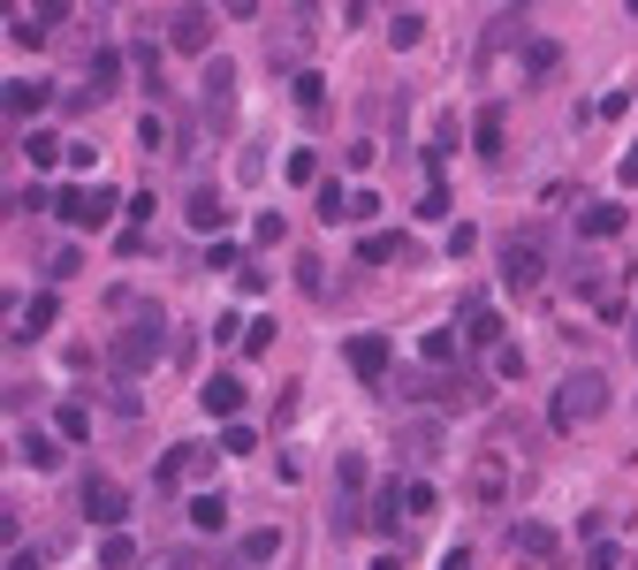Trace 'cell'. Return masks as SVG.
<instances>
[{"mask_svg": "<svg viewBox=\"0 0 638 570\" xmlns=\"http://www.w3.org/2000/svg\"><path fill=\"white\" fill-rule=\"evenodd\" d=\"M183 214H190V228H198V236H220V228H228L220 190H190V206H183Z\"/></svg>", "mask_w": 638, "mask_h": 570, "instance_id": "obj_16", "label": "cell"}, {"mask_svg": "<svg viewBox=\"0 0 638 570\" xmlns=\"http://www.w3.org/2000/svg\"><path fill=\"white\" fill-rule=\"evenodd\" d=\"M433 449H441V426H433V419H419V426H403V456H411V464H425Z\"/></svg>", "mask_w": 638, "mask_h": 570, "instance_id": "obj_26", "label": "cell"}, {"mask_svg": "<svg viewBox=\"0 0 638 570\" xmlns=\"http://www.w3.org/2000/svg\"><path fill=\"white\" fill-rule=\"evenodd\" d=\"M46 107H53V91H46V85H23V77L8 85V122H16V130H23L31 115H46Z\"/></svg>", "mask_w": 638, "mask_h": 570, "instance_id": "obj_15", "label": "cell"}, {"mask_svg": "<svg viewBox=\"0 0 638 570\" xmlns=\"http://www.w3.org/2000/svg\"><path fill=\"white\" fill-rule=\"evenodd\" d=\"M624 206H586V220H578V228H586V236H593V244H608V236H624Z\"/></svg>", "mask_w": 638, "mask_h": 570, "instance_id": "obj_23", "label": "cell"}, {"mask_svg": "<svg viewBox=\"0 0 638 570\" xmlns=\"http://www.w3.org/2000/svg\"><path fill=\"white\" fill-rule=\"evenodd\" d=\"M433 510H441V487H433V480L403 487V518H433Z\"/></svg>", "mask_w": 638, "mask_h": 570, "instance_id": "obj_27", "label": "cell"}, {"mask_svg": "<svg viewBox=\"0 0 638 570\" xmlns=\"http://www.w3.org/2000/svg\"><path fill=\"white\" fill-rule=\"evenodd\" d=\"M600 411H608V381H600L593 365H586V373H570V381L554 389V403H548V426H554V434H578V426H593Z\"/></svg>", "mask_w": 638, "mask_h": 570, "instance_id": "obj_1", "label": "cell"}, {"mask_svg": "<svg viewBox=\"0 0 638 570\" xmlns=\"http://www.w3.org/2000/svg\"><path fill=\"white\" fill-rule=\"evenodd\" d=\"M274 351V320H252V327H244V357H266Z\"/></svg>", "mask_w": 638, "mask_h": 570, "instance_id": "obj_36", "label": "cell"}, {"mask_svg": "<svg viewBox=\"0 0 638 570\" xmlns=\"http://www.w3.org/2000/svg\"><path fill=\"white\" fill-rule=\"evenodd\" d=\"M631 16H638V0H631Z\"/></svg>", "mask_w": 638, "mask_h": 570, "instance_id": "obj_51", "label": "cell"}, {"mask_svg": "<svg viewBox=\"0 0 638 570\" xmlns=\"http://www.w3.org/2000/svg\"><path fill=\"white\" fill-rule=\"evenodd\" d=\"M586 570H624V556H616L608 540H593V548H586Z\"/></svg>", "mask_w": 638, "mask_h": 570, "instance_id": "obj_43", "label": "cell"}, {"mask_svg": "<svg viewBox=\"0 0 638 570\" xmlns=\"http://www.w3.org/2000/svg\"><path fill=\"white\" fill-rule=\"evenodd\" d=\"M16 145H23V160H31V168H53V160H69V145H61V137H46V130L16 137Z\"/></svg>", "mask_w": 638, "mask_h": 570, "instance_id": "obj_24", "label": "cell"}, {"mask_svg": "<svg viewBox=\"0 0 638 570\" xmlns=\"http://www.w3.org/2000/svg\"><path fill=\"white\" fill-rule=\"evenodd\" d=\"M425 357H433V365H449V357H457V335H449V327H433V335H425Z\"/></svg>", "mask_w": 638, "mask_h": 570, "instance_id": "obj_38", "label": "cell"}, {"mask_svg": "<svg viewBox=\"0 0 638 570\" xmlns=\"http://www.w3.org/2000/svg\"><path fill=\"white\" fill-rule=\"evenodd\" d=\"M357 259H373V266H387V259H411V244H403V236H387V228H373V236L357 244Z\"/></svg>", "mask_w": 638, "mask_h": 570, "instance_id": "obj_25", "label": "cell"}, {"mask_svg": "<svg viewBox=\"0 0 638 570\" xmlns=\"http://www.w3.org/2000/svg\"><path fill=\"white\" fill-rule=\"evenodd\" d=\"M616 176H624V183H638V145L624 153V160H616Z\"/></svg>", "mask_w": 638, "mask_h": 570, "instance_id": "obj_47", "label": "cell"}, {"mask_svg": "<svg viewBox=\"0 0 638 570\" xmlns=\"http://www.w3.org/2000/svg\"><path fill=\"white\" fill-rule=\"evenodd\" d=\"M320 220H350V190H342L335 176L320 183Z\"/></svg>", "mask_w": 638, "mask_h": 570, "instance_id": "obj_32", "label": "cell"}, {"mask_svg": "<svg viewBox=\"0 0 638 570\" xmlns=\"http://www.w3.org/2000/svg\"><path fill=\"white\" fill-rule=\"evenodd\" d=\"M115 206H129V198H115L107 183H77V190H61V198H53V214L69 220V228H107Z\"/></svg>", "mask_w": 638, "mask_h": 570, "instance_id": "obj_3", "label": "cell"}, {"mask_svg": "<svg viewBox=\"0 0 638 570\" xmlns=\"http://www.w3.org/2000/svg\"><path fill=\"white\" fill-rule=\"evenodd\" d=\"M31 16H39L46 31H53V23H61V16H69V0H31Z\"/></svg>", "mask_w": 638, "mask_h": 570, "instance_id": "obj_44", "label": "cell"}, {"mask_svg": "<svg viewBox=\"0 0 638 570\" xmlns=\"http://www.w3.org/2000/svg\"><path fill=\"white\" fill-rule=\"evenodd\" d=\"M85 518H91V525H107V532H122V518H129V487H122V480H107V472H91V480H85Z\"/></svg>", "mask_w": 638, "mask_h": 570, "instance_id": "obj_5", "label": "cell"}, {"mask_svg": "<svg viewBox=\"0 0 638 570\" xmlns=\"http://www.w3.org/2000/svg\"><path fill=\"white\" fill-rule=\"evenodd\" d=\"M160 357H168V320H160V312H137L122 335H115V365H122V373H153Z\"/></svg>", "mask_w": 638, "mask_h": 570, "instance_id": "obj_2", "label": "cell"}, {"mask_svg": "<svg viewBox=\"0 0 638 570\" xmlns=\"http://www.w3.org/2000/svg\"><path fill=\"white\" fill-rule=\"evenodd\" d=\"M464 487H471V502H479V510H494V502L510 494V456H502V449H479Z\"/></svg>", "mask_w": 638, "mask_h": 570, "instance_id": "obj_6", "label": "cell"}, {"mask_svg": "<svg viewBox=\"0 0 638 570\" xmlns=\"http://www.w3.org/2000/svg\"><path fill=\"white\" fill-rule=\"evenodd\" d=\"M631 357H638V312H631Z\"/></svg>", "mask_w": 638, "mask_h": 570, "instance_id": "obj_50", "label": "cell"}, {"mask_svg": "<svg viewBox=\"0 0 638 570\" xmlns=\"http://www.w3.org/2000/svg\"><path fill=\"white\" fill-rule=\"evenodd\" d=\"M289 183H320V153H289Z\"/></svg>", "mask_w": 638, "mask_h": 570, "instance_id": "obj_41", "label": "cell"}, {"mask_svg": "<svg viewBox=\"0 0 638 570\" xmlns=\"http://www.w3.org/2000/svg\"><path fill=\"white\" fill-rule=\"evenodd\" d=\"M441 570H471V548H449V556H441Z\"/></svg>", "mask_w": 638, "mask_h": 570, "instance_id": "obj_46", "label": "cell"}, {"mask_svg": "<svg viewBox=\"0 0 638 570\" xmlns=\"http://www.w3.org/2000/svg\"><path fill=\"white\" fill-rule=\"evenodd\" d=\"M494 373H502V381H517V373H524V351H517V343H502V351H494Z\"/></svg>", "mask_w": 638, "mask_h": 570, "instance_id": "obj_42", "label": "cell"}, {"mask_svg": "<svg viewBox=\"0 0 638 570\" xmlns=\"http://www.w3.org/2000/svg\"><path fill=\"white\" fill-rule=\"evenodd\" d=\"M419 39H425V16H411V8H403V16L387 23V46H395V53H411Z\"/></svg>", "mask_w": 638, "mask_h": 570, "instance_id": "obj_29", "label": "cell"}, {"mask_svg": "<svg viewBox=\"0 0 638 570\" xmlns=\"http://www.w3.org/2000/svg\"><path fill=\"white\" fill-rule=\"evenodd\" d=\"M8 570H39V548H16V556H8Z\"/></svg>", "mask_w": 638, "mask_h": 570, "instance_id": "obj_45", "label": "cell"}, {"mask_svg": "<svg viewBox=\"0 0 638 570\" xmlns=\"http://www.w3.org/2000/svg\"><path fill=\"white\" fill-rule=\"evenodd\" d=\"M168 46H183V53H213V16L206 8H175L168 16Z\"/></svg>", "mask_w": 638, "mask_h": 570, "instance_id": "obj_9", "label": "cell"}, {"mask_svg": "<svg viewBox=\"0 0 638 570\" xmlns=\"http://www.w3.org/2000/svg\"><path fill=\"white\" fill-rule=\"evenodd\" d=\"M244 327H252V320H236V312H220V320H213V343H244Z\"/></svg>", "mask_w": 638, "mask_h": 570, "instance_id": "obj_40", "label": "cell"}, {"mask_svg": "<svg viewBox=\"0 0 638 570\" xmlns=\"http://www.w3.org/2000/svg\"><path fill=\"white\" fill-rule=\"evenodd\" d=\"M297 107H304V115H320V107H327V77L304 69V77H297Z\"/></svg>", "mask_w": 638, "mask_h": 570, "instance_id": "obj_33", "label": "cell"}, {"mask_svg": "<svg viewBox=\"0 0 638 570\" xmlns=\"http://www.w3.org/2000/svg\"><path fill=\"white\" fill-rule=\"evenodd\" d=\"M198 403H206V419H220V426H228V419L244 411V381H236V373H213L206 389H198Z\"/></svg>", "mask_w": 638, "mask_h": 570, "instance_id": "obj_10", "label": "cell"}, {"mask_svg": "<svg viewBox=\"0 0 638 570\" xmlns=\"http://www.w3.org/2000/svg\"><path fill=\"white\" fill-rule=\"evenodd\" d=\"M107 91H122V53L115 46H99L91 69H85V99H107Z\"/></svg>", "mask_w": 638, "mask_h": 570, "instance_id": "obj_11", "label": "cell"}, {"mask_svg": "<svg viewBox=\"0 0 638 570\" xmlns=\"http://www.w3.org/2000/svg\"><path fill=\"white\" fill-rule=\"evenodd\" d=\"M53 312H61V305H53V289H39L31 305L16 312V343H23V335H46V327H53Z\"/></svg>", "mask_w": 638, "mask_h": 570, "instance_id": "obj_18", "label": "cell"}, {"mask_svg": "<svg viewBox=\"0 0 638 570\" xmlns=\"http://www.w3.org/2000/svg\"><path fill=\"white\" fill-rule=\"evenodd\" d=\"M198 472H213V449H168L160 456V487H183V480H198Z\"/></svg>", "mask_w": 638, "mask_h": 570, "instance_id": "obj_12", "label": "cell"}, {"mask_svg": "<svg viewBox=\"0 0 638 570\" xmlns=\"http://www.w3.org/2000/svg\"><path fill=\"white\" fill-rule=\"evenodd\" d=\"M137 563V540H129V532H107V540H99V570H129Z\"/></svg>", "mask_w": 638, "mask_h": 570, "instance_id": "obj_28", "label": "cell"}, {"mask_svg": "<svg viewBox=\"0 0 638 570\" xmlns=\"http://www.w3.org/2000/svg\"><path fill=\"white\" fill-rule=\"evenodd\" d=\"M395 502H403V494H395V480H387L381 494H373V532H395Z\"/></svg>", "mask_w": 638, "mask_h": 570, "instance_id": "obj_34", "label": "cell"}, {"mask_svg": "<svg viewBox=\"0 0 638 570\" xmlns=\"http://www.w3.org/2000/svg\"><path fill=\"white\" fill-rule=\"evenodd\" d=\"M129 61H137V77H145V85H160V46H137Z\"/></svg>", "mask_w": 638, "mask_h": 570, "instance_id": "obj_39", "label": "cell"}, {"mask_svg": "<svg viewBox=\"0 0 638 570\" xmlns=\"http://www.w3.org/2000/svg\"><path fill=\"white\" fill-rule=\"evenodd\" d=\"M190 525H198V532H228V494H220V487L190 502Z\"/></svg>", "mask_w": 638, "mask_h": 570, "instance_id": "obj_22", "label": "cell"}, {"mask_svg": "<svg viewBox=\"0 0 638 570\" xmlns=\"http://www.w3.org/2000/svg\"><path fill=\"white\" fill-rule=\"evenodd\" d=\"M471 137H479V153H487V160H502V137H510V122H502V107H479V122H471Z\"/></svg>", "mask_w": 638, "mask_h": 570, "instance_id": "obj_19", "label": "cell"}, {"mask_svg": "<svg viewBox=\"0 0 638 570\" xmlns=\"http://www.w3.org/2000/svg\"><path fill=\"white\" fill-rule=\"evenodd\" d=\"M274 556H282V532H274V525H258V532L236 540V570H266Z\"/></svg>", "mask_w": 638, "mask_h": 570, "instance_id": "obj_13", "label": "cell"}, {"mask_svg": "<svg viewBox=\"0 0 638 570\" xmlns=\"http://www.w3.org/2000/svg\"><path fill=\"white\" fill-rule=\"evenodd\" d=\"M510 548H517V556H532V563H548V556L562 548V540H554V525H540V518H524V525H510Z\"/></svg>", "mask_w": 638, "mask_h": 570, "instance_id": "obj_14", "label": "cell"}, {"mask_svg": "<svg viewBox=\"0 0 638 570\" xmlns=\"http://www.w3.org/2000/svg\"><path fill=\"white\" fill-rule=\"evenodd\" d=\"M540 274H548V259H540V236H510V244H502V282H510V289H532Z\"/></svg>", "mask_w": 638, "mask_h": 570, "instance_id": "obj_8", "label": "cell"}, {"mask_svg": "<svg viewBox=\"0 0 638 570\" xmlns=\"http://www.w3.org/2000/svg\"><path fill=\"white\" fill-rule=\"evenodd\" d=\"M53 426H61V441H85V434H91V411H85V403H69Z\"/></svg>", "mask_w": 638, "mask_h": 570, "instance_id": "obj_35", "label": "cell"}, {"mask_svg": "<svg viewBox=\"0 0 638 570\" xmlns=\"http://www.w3.org/2000/svg\"><path fill=\"white\" fill-rule=\"evenodd\" d=\"M554 69H562V46H554V39H532V46H524V77H532V85H548Z\"/></svg>", "mask_w": 638, "mask_h": 570, "instance_id": "obj_20", "label": "cell"}, {"mask_svg": "<svg viewBox=\"0 0 638 570\" xmlns=\"http://www.w3.org/2000/svg\"><path fill=\"white\" fill-rule=\"evenodd\" d=\"M213 8H228V16H252L258 0H213Z\"/></svg>", "mask_w": 638, "mask_h": 570, "instance_id": "obj_48", "label": "cell"}, {"mask_svg": "<svg viewBox=\"0 0 638 570\" xmlns=\"http://www.w3.org/2000/svg\"><path fill=\"white\" fill-rule=\"evenodd\" d=\"M137 145H145V153H160V145H168V122H160V115H145V122H137Z\"/></svg>", "mask_w": 638, "mask_h": 570, "instance_id": "obj_37", "label": "cell"}, {"mask_svg": "<svg viewBox=\"0 0 638 570\" xmlns=\"http://www.w3.org/2000/svg\"><path fill=\"white\" fill-rule=\"evenodd\" d=\"M342 357H350V373H357L365 389H387V381H395V351H387V335H373V327H365V335H350Z\"/></svg>", "mask_w": 638, "mask_h": 570, "instance_id": "obj_4", "label": "cell"}, {"mask_svg": "<svg viewBox=\"0 0 638 570\" xmlns=\"http://www.w3.org/2000/svg\"><path fill=\"white\" fill-rule=\"evenodd\" d=\"M16 456H23L31 472H53V464H61V449H53V434H39V426H31V434L16 441Z\"/></svg>", "mask_w": 638, "mask_h": 570, "instance_id": "obj_21", "label": "cell"}, {"mask_svg": "<svg viewBox=\"0 0 638 570\" xmlns=\"http://www.w3.org/2000/svg\"><path fill=\"white\" fill-rule=\"evenodd\" d=\"M373 570H403V556H381V563H373Z\"/></svg>", "mask_w": 638, "mask_h": 570, "instance_id": "obj_49", "label": "cell"}, {"mask_svg": "<svg viewBox=\"0 0 638 570\" xmlns=\"http://www.w3.org/2000/svg\"><path fill=\"white\" fill-rule=\"evenodd\" d=\"M39 39H46V23H39V16L8 8V46H39Z\"/></svg>", "mask_w": 638, "mask_h": 570, "instance_id": "obj_30", "label": "cell"}, {"mask_svg": "<svg viewBox=\"0 0 638 570\" xmlns=\"http://www.w3.org/2000/svg\"><path fill=\"white\" fill-rule=\"evenodd\" d=\"M464 343H479V351H502V320L479 305V297L464 305Z\"/></svg>", "mask_w": 638, "mask_h": 570, "instance_id": "obj_17", "label": "cell"}, {"mask_svg": "<svg viewBox=\"0 0 638 570\" xmlns=\"http://www.w3.org/2000/svg\"><path fill=\"white\" fill-rule=\"evenodd\" d=\"M198 91H206V115H213V122H228V107H236V61H228V53H206Z\"/></svg>", "mask_w": 638, "mask_h": 570, "instance_id": "obj_7", "label": "cell"}, {"mask_svg": "<svg viewBox=\"0 0 638 570\" xmlns=\"http://www.w3.org/2000/svg\"><path fill=\"white\" fill-rule=\"evenodd\" d=\"M252 449H258V434L244 426V419H228V426H220V456H252Z\"/></svg>", "mask_w": 638, "mask_h": 570, "instance_id": "obj_31", "label": "cell"}]
</instances>
